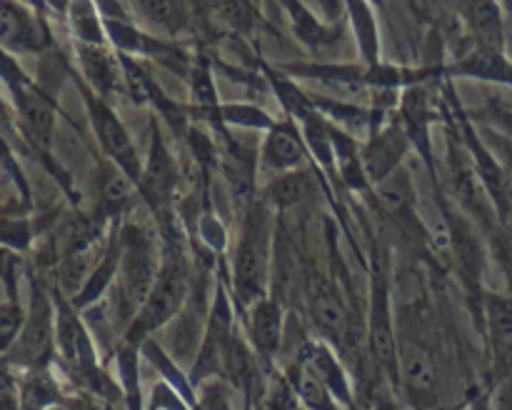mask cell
<instances>
[{"instance_id": "obj_1", "label": "cell", "mask_w": 512, "mask_h": 410, "mask_svg": "<svg viewBox=\"0 0 512 410\" xmlns=\"http://www.w3.org/2000/svg\"><path fill=\"white\" fill-rule=\"evenodd\" d=\"M190 280H188V265H185L183 255L175 248V243L165 245L163 260H160V273L155 280L153 290L145 298V303L140 305L138 315H135L133 325L128 328L125 335V343L128 345H143L153 330H158L160 325L168 323L185 303V295H188Z\"/></svg>"}, {"instance_id": "obj_2", "label": "cell", "mask_w": 512, "mask_h": 410, "mask_svg": "<svg viewBox=\"0 0 512 410\" xmlns=\"http://www.w3.org/2000/svg\"><path fill=\"white\" fill-rule=\"evenodd\" d=\"M268 200H260L248 208L235 248L233 280L240 300L253 305L265 293V275L270 263V210Z\"/></svg>"}, {"instance_id": "obj_3", "label": "cell", "mask_w": 512, "mask_h": 410, "mask_svg": "<svg viewBox=\"0 0 512 410\" xmlns=\"http://www.w3.org/2000/svg\"><path fill=\"white\" fill-rule=\"evenodd\" d=\"M3 78L5 85L10 88V95H13L15 108H18V125L23 130L25 140L33 148L45 150L55 130V98L43 85L30 83L23 70L15 65L10 53H5Z\"/></svg>"}, {"instance_id": "obj_4", "label": "cell", "mask_w": 512, "mask_h": 410, "mask_svg": "<svg viewBox=\"0 0 512 410\" xmlns=\"http://www.w3.org/2000/svg\"><path fill=\"white\" fill-rule=\"evenodd\" d=\"M78 90L85 98V108H88L90 125H93L95 135H98V143L103 148V153L108 155L110 163L118 165L125 175L135 183V188L140 185L143 178V168L140 165L138 153L133 148V140H130L128 130H125L123 120L113 113L108 103H105L103 95L95 93L88 83H78Z\"/></svg>"}, {"instance_id": "obj_5", "label": "cell", "mask_w": 512, "mask_h": 410, "mask_svg": "<svg viewBox=\"0 0 512 410\" xmlns=\"http://www.w3.org/2000/svg\"><path fill=\"white\" fill-rule=\"evenodd\" d=\"M55 343H58L65 368L85 385H90L95 393H105V388L100 385V370L95 365L93 340L80 320L78 308L65 303L63 298L55 300Z\"/></svg>"}, {"instance_id": "obj_6", "label": "cell", "mask_w": 512, "mask_h": 410, "mask_svg": "<svg viewBox=\"0 0 512 410\" xmlns=\"http://www.w3.org/2000/svg\"><path fill=\"white\" fill-rule=\"evenodd\" d=\"M160 265L155 258L153 243L140 233L138 228H125L120 233V290L123 298L128 300L130 308L143 305L145 298L153 290L155 280H158Z\"/></svg>"}, {"instance_id": "obj_7", "label": "cell", "mask_w": 512, "mask_h": 410, "mask_svg": "<svg viewBox=\"0 0 512 410\" xmlns=\"http://www.w3.org/2000/svg\"><path fill=\"white\" fill-rule=\"evenodd\" d=\"M53 340H55L53 305H50L45 290L40 288L38 283H33V305H30V313L28 318H25L23 330H20L18 340H15L13 348L8 350V355H13L18 365L38 370L48 363V355L50 350H53Z\"/></svg>"}, {"instance_id": "obj_8", "label": "cell", "mask_w": 512, "mask_h": 410, "mask_svg": "<svg viewBox=\"0 0 512 410\" xmlns=\"http://www.w3.org/2000/svg\"><path fill=\"white\" fill-rule=\"evenodd\" d=\"M413 145V138H410L408 128L400 120V115L390 123H385L383 128L370 133L368 143L360 148V160H363V168L368 173L373 188L378 183H383L388 175H393L395 170L403 168L405 153Z\"/></svg>"}, {"instance_id": "obj_9", "label": "cell", "mask_w": 512, "mask_h": 410, "mask_svg": "<svg viewBox=\"0 0 512 410\" xmlns=\"http://www.w3.org/2000/svg\"><path fill=\"white\" fill-rule=\"evenodd\" d=\"M233 340H235V333H233V315H230V300H228V293H225V288L220 285L213 300V310H210L205 343L203 348H200L198 360H195V370H193L195 385H198L200 380L210 378V375L220 373V368H225V360H228Z\"/></svg>"}, {"instance_id": "obj_10", "label": "cell", "mask_w": 512, "mask_h": 410, "mask_svg": "<svg viewBox=\"0 0 512 410\" xmlns=\"http://www.w3.org/2000/svg\"><path fill=\"white\" fill-rule=\"evenodd\" d=\"M368 348L373 355L375 365L380 370L398 378L400 375V345L395 340L393 320H390L388 288H385L383 275H373V305H370L368 318Z\"/></svg>"}, {"instance_id": "obj_11", "label": "cell", "mask_w": 512, "mask_h": 410, "mask_svg": "<svg viewBox=\"0 0 512 410\" xmlns=\"http://www.w3.org/2000/svg\"><path fill=\"white\" fill-rule=\"evenodd\" d=\"M0 38L5 53H40L50 48V30L43 23V15H35L30 5L20 0L0 3Z\"/></svg>"}, {"instance_id": "obj_12", "label": "cell", "mask_w": 512, "mask_h": 410, "mask_svg": "<svg viewBox=\"0 0 512 410\" xmlns=\"http://www.w3.org/2000/svg\"><path fill=\"white\" fill-rule=\"evenodd\" d=\"M178 183H180L178 165H175L173 155H170L158 125H155L153 135H150L148 160H145L143 178H140L138 190L140 195H143L145 203L160 215V210L168 208L170 200H173L175 190H178Z\"/></svg>"}, {"instance_id": "obj_13", "label": "cell", "mask_w": 512, "mask_h": 410, "mask_svg": "<svg viewBox=\"0 0 512 410\" xmlns=\"http://www.w3.org/2000/svg\"><path fill=\"white\" fill-rule=\"evenodd\" d=\"M305 298H308L310 318H313L315 328L323 330L330 340H340L348 330V315H345V303L338 293V285L328 278L325 273H313L305 280Z\"/></svg>"}, {"instance_id": "obj_14", "label": "cell", "mask_w": 512, "mask_h": 410, "mask_svg": "<svg viewBox=\"0 0 512 410\" xmlns=\"http://www.w3.org/2000/svg\"><path fill=\"white\" fill-rule=\"evenodd\" d=\"M310 158L308 143H305L303 128L298 125V120L285 115L283 120L273 125L265 135L263 155H260V163L263 168L280 170V173H288V170L305 168Z\"/></svg>"}, {"instance_id": "obj_15", "label": "cell", "mask_w": 512, "mask_h": 410, "mask_svg": "<svg viewBox=\"0 0 512 410\" xmlns=\"http://www.w3.org/2000/svg\"><path fill=\"white\" fill-rule=\"evenodd\" d=\"M485 318L495 375L500 380L512 378V298L485 293Z\"/></svg>"}, {"instance_id": "obj_16", "label": "cell", "mask_w": 512, "mask_h": 410, "mask_svg": "<svg viewBox=\"0 0 512 410\" xmlns=\"http://www.w3.org/2000/svg\"><path fill=\"white\" fill-rule=\"evenodd\" d=\"M443 73L460 75V78L490 80V83H503L512 88V63L505 58V50L490 48V45L475 43L470 53H465L463 58L448 65Z\"/></svg>"}, {"instance_id": "obj_17", "label": "cell", "mask_w": 512, "mask_h": 410, "mask_svg": "<svg viewBox=\"0 0 512 410\" xmlns=\"http://www.w3.org/2000/svg\"><path fill=\"white\" fill-rule=\"evenodd\" d=\"M250 340L260 358L273 360L283 345V308L273 298H258L248 310Z\"/></svg>"}, {"instance_id": "obj_18", "label": "cell", "mask_w": 512, "mask_h": 410, "mask_svg": "<svg viewBox=\"0 0 512 410\" xmlns=\"http://www.w3.org/2000/svg\"><path fill=\"white\" fill-rule=\"evenodd\" d=\"M330 393L335 395V400L343 405L353 403V393H350V383L345 378V370L340 365V360L335 358L333 350L325 343H305L300 350V360Z\"/></svg>"}, {"instance_id": "obj_19", "label": "cell", "mask_w": 512, "mask_h": 410, "mask_svg": "<svg viewBox=\"0 0 512 410\" xmlns=\"http://www.w3.org/2000/svg\"><path fill=\"white\" fill-rule=\"evenodd\" d=\"M80 60V70L85 75V83L95 90L98 95H110L113 90L120 88V75H123V65L120 58L115 60L108 53V45H75Z\"/></svg>"}, {"instance_id": "obj_20", "label": "cell", "mask_w": 512, "mask_h": 410, "mask_svg": "<svg viewBox=\"0 0 512 410\" xmlns=\"http://www.w3.org/2000/svg\"><path fill=\"white\" fill-rule=\"evenodd\" d=\"M460 8L475 43L505 50V25L498 0H460Z\"/></svg>"}, {"instance_id": "obj_21", "label": "cell", "mask_w": 512, "mask_h": 410, "mask_svg": "<svg viewBox=\"0 0 512 410\" xmlns=\"http://www.w3.org/2000/svg\"><path fill=\"white\" fill-rule=\"evenodd\" d=\"M400 373H403L405 388L415 395H430L435 390V368L430 355L420 345H400Z\"/></svg>"}, {"instance_id": "obj_22", "label": "cell", "mask_w": 512, "mask_h": 410, "mask_svg": "<svg viewBox=\"0 0 512 410\" xmlns=\"http://www.w3.org/2000/svg\"><path fill=\"white\" fill-rule=\"evenodd\" d=\"M68 23L73 30V38L85 45H108L105 33V15L100 13V5L95 0H73L68 10Z\"/></svg>"}, {"instance_id": "obj_23", "label": "cell", "mask_w": 512, "mask_h": 410, "mask_svg": "<svg viewBox=\"0 0 512 410\" xmlns=\"http://www.w3.org/2000/svg\"><path fill=\"white\" fill-rule=\"evenodd\" d=\"M375 198H378V203L383 205L390 215H395V218L413 215L415 190L408 170L398 168L393 175H388L383 183L375 185Z\"/></svg>"}, {"instance_id": "obj_24", "label": "cell", "mask_w": 512, "mask_h": 410, "mask_svg": "<svg viewBox=\"0 0 512 410\" xmlns=\"http://www.w3.org/2000/svg\"><path fill=\"white\" fill-rule=\"evenodd\" d=\"M280 3H283V8L288 10L290 20H293L295 33H298V38L303 40V43L308 45L310 50L325 48V45H330L340 35L338 30L325 28V25L320 23V20L315 18V15L310 13L308 8H305L303 0H280Z\"/></svg>"}, {"instance_id": "obj_25", "label": "cell", "mask_w": 512, "mask_h": 410, "mask_svg": "<svg viewBox=\"0 0 512 410\" xmlns=\"http://www.w3.org/2000/svg\"><path fill=\"white\" fill-rule=\"evenodd\" d=\"M350 13V23L355 28V38L360 43V53H363L365 63L375 65L380 63V38L378 25H375L373 10H370L368 0H345Z\"/></svg>"}, {"instance_id": "obj_26", "label": "cell", "mask_w": 512, "mask_h": 410, "mask_svg": "<svg viewBox=\"0 0 512 410\" xmlns=\"http://www.w3.org/2000/svg\"><path fill=\"white\" fill-rule=\"evenodd\" d=\"M290 383L295 385V393H298L300 403L305 405L308 410H338V400L335 395L305 368L303 363L295 365L293 370L288 373Z\"/></svg>"}, {"instance_id": "obj_27", "label": "cell", "mask_w": 512, "mask_h": 410, "mask_svg": "<svg viewBox=\"0 0 512 410\" xmlns=\"http://www.w3.org/2000/svg\"><path fill=\"white\" fill-rule=\"evenodd\" d=\"M310 188V173L305 168L288 170V173H280V178H275L273 183L265 190V200L270 205H278V208H293V205L303 203L305 193Z\"/></svg>"}, {"instance_id": "obj_28", "label": "cell", "mask_w": 512, "mask_h": 410, "mask_svg": "<svg viewBox=\"0 0 512 410\" xmlns=\"http://www.w3.org/2000/svg\"><path fill=\"white\" fill-rule=\"evenodd\" d=\"M450 233H453L455 253L463 265V273L478 280L483 275V250H480L478 238L473 235L470 225L460 218H450Z\"/></svg>"}, {"instance_id": "obj_29", "label": "cell", "mask_w": 512, "mask_h": 410, "mask_svg": "<svg viewBox=\"0 0 512 410\" xmlns=\"http://www.w3.org/2000/svg\"><path fill=\"white\" fill-rule=\"evenodd\" d=\"M138 3L145 18L158 25V28H163L165 33L178 35L188 30V8L180 0H138Z\"/></svg>"}, {"instance_id": "obj_30", "label": "cell", "mask_w": 512, "mask_h": 410, "mask_svg": "<svg viewBox=\"0 0 512 410\" xmlns=\"http://www.w3.org/2000/svg\"><path fill=\"white\" fill-rule=\"evenodd\" d=\"M60 403V390L45 370H33L20 385V410H48Z\"/></svg>"}, {"instance_id": "obj_31", "label": "cell", "mask_w": 512, "mask_h": 410, "mask_svg": "<svg viewBox=\"0 0 512 410\" xmlns=\"http://www.w3.org/2000/svg\"><path fill=\"white\" fill-rule=\"evenodd\" d=\"M135 188L133 180L123 173L115 163H105L100 173V200H103L105 213H118L130 200V190Z\"/></svg>"}, {"instance_id": "obj_32", "label": "cell", "mask_w": 512, "mask_h": 410, "mask_svg": "<svg viewBox=\"0 0 512 410\" xmlns=\"http://www.w3.org/2000/svg\"><path fill=\"white\" fill-rule=\"evenodd\" d=\"M220 123L235 125V128H250V130H265L268 133L278 120L263 108L250 103H223L220 105Z\"/></svg>"}, {"instance_id": "obj_33", "label": "cell", "mask_w": 512, "mask_h": 410, "mask_svg": "<svg viewBox=\"0 0 512 410\" xmlns=\"http://www.w3.org/2000/svg\"><path fill=\"white\" fill-rule=\"evenodd\" d=\"M298 393L288 375L275 373L263 398V410H298Z\"/></svg>"}, {"instance_id": "obj_34", "label": "cell", "mask_w": 512, "mask_h": 410, "mask_svg": "<svg viewBox=\"0 0 512 410\" xmlns=\"http://www.w3.org/2000/svg\"><path fill=\"white\" fill-rule=\"evenodd\" d=\"M220 13L225 23L233 25L238 33H253L255 28V8L250 0H218Z\"/></svg>"}, {"instance_id": "obj_35", "label": "cell", "mask_w": 512, "mask_h": 410, "mask_svg": "<svg viewBox=\"0 0 512 410\" xmlns=\"http://www.w3.org/2000/svg\"><path fill=\"white\" fill-rule=\"evenodd\" d=\"M25 318L28 315L20 310L18 303H13V300H8V303L3 305V313H0V333H3V350L8 353L10 348H13V343L18 340L20 330H23L25 325Z\"/></svg>"}, {"instance_id": "obj_36", "label": "cell", "mask_w": 512, "mask_h": 410, "mask_svg": "<svg viewBox=\"0 0 512 410\" xmlns=\"http://www.w3.org/2000/svg\"><path fill=\"white\" fill-rule=\"evenodd\" d=\"M3 243L5 248H28L30 243V228L25 220H15V223H5L3 228Z\"/></svg>"}, {"instance_id": "obj_37", "label": "cell", "mask_w": 512, "mask_h": 410, "mask_svg": "<svg viewBox=\"0 0 512 410\" xmlns=\"http://www.w3.org/2000/svg\"><path fill=\"white\" fill-rule=\"evenodd\" d=\"M198 410H230L223 388L220 385H205Z\"/></svg>"}, {"instance_id": "obj_38", "label": "cell", "mask_w": 512, "mask_h": 410, "mask_svg": "<svg viewBox=\"0 0 512 410\" xmlns=\"http://www.w3.org/2000/svg\"><path fill=\"white\" fill-rule=\"evenodd\" d=\"M70 3H73V0H43V8L53 10V13H58V15H65V18H68Z\"/></svg>"}, {"instance_id": "obj_39", "label": "cell", "mask_w": 512, "mask_h": 410, "mask_svg": "<svg viewBox=\"0 0 512 410\" xmlns=\"http://www.w3.org/2000/svg\"><path fill=\"white\" fill-rule=\"evenodd\" d=\"M68 410H100V408L93 403V400H88V398H83V395H80V398L70 400Z\"/></svg>"}, {"instance_id": "obj_40", "label": "cell", "mask_w": 512, "mask_h": 410, "mask_svg": "<svg viewBox=\"0 0 512 410\" xmlns=\"http://www.w3.org/2000/svg\"><path fill=\"white\" fill-rule=\"evenodd\" d=\"M470 410H490L488 408V400H478V403H473V408H470Z\"/></svg>"}, {"instance_id": "obj_41", "label": "cell", "mask_w": 512, "mask_h": 410, "mask_svg": "<svg viewBox=\"0 0 512 410\" xmlns=\"http://www.w3.org/2000/svg\"><path fill=\"white\" fill-rule=\"evenodd\" d=\"M28 3H30V5H35V8L43 10V0H28Z\"/></svg>"}]
</instances>
